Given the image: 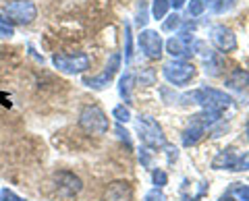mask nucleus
Here are the masks:
<instances>
[{
	"label": "nucleus",
	"mask_w": 249,
	"mask_h": 201,
	"mask_svg": "<svg viewBox=\"0 0 249 201\" xmlns=\"http://www.w3.org/2000/svg\"><path fill=\"white\" fill-rule=\"evenodd\" d=\"M231 191L241 199V201H249V187H243V184H235L231 187Z\"/></svg>",
	"instance_id": "393cba45"
},
{
	"label": "nucleus",
	"mask_w": 249,
	"mask_h": 201,
	"mask_svg": "<svg viewBox=\"0 0 249 201\" xmlns=\"http://www.w3.org/2000/svg\"><path fill=\"white\" fill-rule=\"evenodd\" d=\"M137 25L139 27H145V23L150 21L147 19V4H145V0H139V6H137Z\"/></svg>",
	"instance_id": "4be33fe9"
},
{
	"label": "nucleus",
	"mask_w": 249,
	"mask_h": 201,
	"mask_svg": "<svg viewBox=\"0 0 249 201\" xmlns=\"http://www.w3.org/2000/svg\"><path fill=\"white\" fill-rule=\"evenodd\" d=\"M201 2H204V0H201ZM206 2H212L214 4V2H218V0H206Z\"/></svg>",
	"instance_id": "f704fd0d"
},
{
	"label": "nucleus",
	"mask_w": 249,
	"mask_h": 201,
	"mask_svg": "<svg viewBox=\"0 0 249 201\" xmlns=\"http://www.w3.org/2000/svg\"><path fill=\"white\" fill-rule=\"evenodd\" d=\"M52 65L65 75H81L89 68L91 58L85 52H77V54H54L52 56Z\"/></svg>",
	"instance_id": "20e7f679"
},
{
	"label": "nucleus",
	"mask_w": 249,
	"mask_h": 201,
	"mask_svg": "<svg viewBox=\"0 0 249 201\" xmlns=\"http://www.w3.org/2000/svg\"><path fill=\"white\" fill-rule=\"evenodd\" d=\"M112 118H116L123 125V122H129L131 120V110L124 104H121V106H114L112 108Z\"/></svg>",
	"instance_id": "a211bd4d"
},
{
	"label": "nucleus",
	"mask_w": 249,
	"mask_h": 201,
	"mask_svg": "<svg viewBox=\"0 0 249 201\" xmlns=\"http://www.w3.org/2000/svg\"><path fill=\"white\" fill-rule=\"evenodd\" d=\"M104 201H133V189L127 181H114L106 187Z\"/></svg>",
	"instance_id": "f8f14e48"
},
{
	"label": "nucleus",
	"mask_w": 249,
	"mask_h": 201,
	"mask_svg": "<svg viewBox=\"0 0 249 201\" xmlns=\"http://www.w3.org/2000/svg\"><path fill=\"white\" fill-rule=\"evenodd\" d=\"M137 133L145 148H150V150L166 148L164 131H162V127L152 117H137Z\"/></svg>",
	"instance_id": "7ed1b4c3"
},
{
	"label": "nucleus",
	"mask_w": 249,
	"mask_h": 201,
	"mask_svg": "<svg viewBox=\"0 0 249 201\" xmlns=\"http://www.w3.org/2000/svg\"><path fill=\"white\" fill-rule=\"evenodd\" d=\"M133 48H131V23H124V60L131 63Z\"/></svg>",
	"instance_id": "aec40b11"
},
{
	"label": "nucleus",
	"mask_w": 249,
	"mask_h": 201,
	"mask_svg": "<svg viewBox=\"0 0 249 201\" xmlns=\"http://www.w3.org/2000/svg\"><path fill=\"white\" fill-rule=\"evenodd\" d=\"M183 25V19H181V15H170V17L164 19V23H162V29L164 32H175V29H178Z\"/></svg>",
	"instance_id": "6ab92c4d"
},
{
	"label": "nucleus",
	"mask_w": 249,
	"mask_h": 201,
	"mask_svg": "<svg viewBox=\"0 0 249 201\" xmlns=\"http://www.w3.org/2000/svg\"><path fill=\"white\" fill-rule=\"evenodd\" d=\"M204 133H206V125H201L199 120L193 118L191 125L183 131V145L185 148H191V145L199 143L201 137H204Z\"/></svg>",
	"instance_id": "4468645a"
},
{
	"label": "nucleus",
	"mask_w": 249,
	"mask_h": 201,
	"mask_svg": "<svg viewBox=\"0 0 249 201\" xmlns=\"http://www.w3.org/2000/svg\"><path fill=\"white\" fill-rule=\"evenodd\" d=\"M54 181H56L58 195L65 197V199L75 197L77 193H81V189H83L81 179L77 174L69 172V170H60V172H56V174H54Z\"/></svg>",
	"instance_id": "0eeeda50"
},
{
	"label": "nucleus",
	"mask_w": 249,
	"mask_h": 201,
	"mask_svg": "<svg viewBox=\"0 0 249 201\" xmlns=\"http://www.w3.org/2000/svg\"><path fill=\"white\" fill-rule=\"evenodd\" d=\"M79 127L89 135H104L108 129H110V120H108V114L100 108L98 104H89L83 106L79 112Z\"/></svg>",
	"instance_id": "f257e3e1"
},
{
	"label": "nucleus",
	"mask_w": 249,
	"mask_h": 201,
	"mask_svg": "<svg viewBox=\"0 0 249 201\" xmlns=\"http://www.w3.org/2000/svg\"><path fill=\"white\" fill-rule=\"evenodd\" d=\"M204 9H206V2H201V0H191L189 6H187L191 17H199V15L204 13Z\"/></svg>",
	"instance_id": "5701e85b"
},
{
	"label": "nucleus",
	"mask_w": 249,
	"mask_h": 201,
	"mask_svg": "<svg viewBox=\"0 0 249 201\" xmlns=\"http://www.w3.org/2000/svg\"><path fill=\"white\" fill-rule=\"evenodd\" d=\"M131 87H133V75L131 73H124L121 77V81H119V94L121 98L124 100V102H131Z\"/></svg>",
	"instance_id": "dca6fc26"
},
{
	"label": "nucleus",
	"mask_w": 249,
	"mask_h": 201,
	"mask_svg": "<svg viewBox=\"0 0 249 201\" xmlns=\"http://www.w3.org/2000/svg\"><path fill=\"white\" fill-rule=\"evenodd\" d=\"M247 139H249V117H247Z\"/></svg>",
	"instance_id": "72a5a7b5"
},
{
	"label": "nucleus",
	"mask_w": 249,
	"mask_h": 201,
	"mask_svg": "<svg viewBox=\"0 0 249 201\" xmlns=\"http://www.w3.org/2000/svg\"><path fill=\"white\" fill-rule=\"evenodd\" d=\"M168 9H170V2H168V0H154V2H152V17H154L156 21H158V19L164 21Z\"/></svg>",
	"instance_id": "f3484780"
},
{
	"label": "nucleus",
	"mask_w": 249,
	"mask_h": 201,
	"mask_svg": "<svg viewBox=\"0 0 249 201\" xmlns=\"http://www.w3.org/2000/svg\"><path fill=\"white\" fill-rule=\"evenodd\" d=\"M119 68H121V54L116 52V54H112V56L108 58L106 68L102 73L96 75V77H85L83 83L88 85V87H91V89H104V87L110 85V81L114 79V75L119 73Z\"/></svg>",
	"instance_id": "423d86ee"
},
{
	"label": "nucleus",
	"mask_w": 249,
	"mask_h": 201,
	"mask_svg": "<svg viewBox=\"0 0 249 201\" xmlns=\"http://www.w3.org/2000/svg\"><path fill=\"white\" fill-rule=\"evenodd\" d=\"M15 35V29L9 25H0V37H13Z\"/></svg>",
	"instance_id": "c85d7f7f"
},
{
	"label": "nucleus",
	"mask_w": 249,
	"mask_h": 201,
	"mask_svg": "<svg viewBox=\"0 0 249 201\" xmlns=\"http://www.w3.org/2000/svg\"><path fill=\"white\" fill-rule=\"evenodd\" d=\"M183 201H197V199H196V197H193V199H191L189 195H183Z\"/></svg>",
	"instance_id": "473e14b6"
},
{
	"label": "nucleus",
	"mask_w": 249,
	"mask_h": 201,
	"mask_svg": "<svg viewBox=\"0 0 249 201\" xmlns=\"http://www.w3.org/2000/svg\"><path fill=\"white\" fill-rule=\"evenodd\" d=\"M162 75H164V79L170 85L183 87V85H187L196 77V67L187 63V60H170V63L162 67Z\"/></svg>",
	"instance_id": "39448f33"
},
{
	"label": "nucleus",
	"mask_w": 249,
	"mask_h": 201,
	"mask_svg": "<svg viewBox=\"0 0 249 201\" xmlns=\"http://www.w3.org/2000/svg\"><path fill=\"white\" fill-rule=\"evenodd\" d=\"M237 160H239V156L235 153V150L227 148V150L216 153V158L212 160V168L214 170H235Z\"/></svg>",
	"instance_id": "ddd939ff"
},
{
	"label": "nucleus",
	"mask_w": 249,
	"mask_h": 201,
	"mask_svg": "<svg viewBox=\"0 0 249 201\" xmlns=\"http://www.w3.org/2000/svg\"><path fill=\"white\" fill-rule=\"evenodd\" d=\"M218 201H237V199H232L231 195H224V197H220V199H218Z\"/></svg>",
	"instance_id": "2f4dec72"
},
{
	"label": "nucleus",
	"mask_w": 249,
	"mask_h": 201,
	"mask_svg": "<svg viewBox=\"0 0 249 201\" xmlns=\"http://www.w3.org/2000/svg\"><path fill=\"white\" fill-rule=\"evenodd\" d=\"M162 46H164L162 35L154 29H145V32L139 34V48L150 60H158L162 56Z\"/></svg>",
	"instance_id": "1a4fd4ad"
},
{
	"label": "nucleus",
	"mask_w": 249,
	"mask_h": 201,
	"mask_svg": "<svg viewBox=\"0 0 249 201\" xmlns=\"http://www.w3.org/2000/svg\"><path fill=\"white\" fill-rule=\"evenodd\" d=\"M116 133H119V137H121L123 141L127 143L129 148H131V137H129V131H127V129H123V125H119V127H116Z\"/></svg>",
	"instance_id": "cd10ccee"
},
{
	"label": "nucleus",
	"mask_w": 249,
	"mask_h": 201,
	"mask_svg": "<svg viewBox=\"0 0 249 201\" xmlns=\"http://www.w3.org/2000/svg\"><path fill=\"white\" fill-rule=\"evenodd\" d=\"M193 44H196L193 35L187 34V32H181L178 35L170 37V40L166 42V52H168L173 58L189 56V54H193Z\"/></svg>",
	"instance_id": "9b49d317"
},
{
	"label": "nucleus",
	"mask_w": 249,
	"mask_h": 201,
	"mask_svg": "<svg viewBox=\"0 0 249 201\" xmlns=\"http://www.w3.org/2000/svg\"><path fill=\"white\" fill-rule=\"evenodd\" d=\"M185 2H187V0H170V6H173L175 11H178V9H183V6H185Z\"/></svg>",
	"instance_id": "c756f323"
},
{
	"label": "nucleus",
	"mask_w": 249,
	"mask_h": 201,
	"mask_svg": "<svg viewBox=\"0 0 249 201\" xmlns=\"http://www.w3.org/2000/svg\"><path fill=\"white\" fill-rule=\"evenodd\" d=\"M0 201H25V199L19 197L17 193L11 189H0Z\"/></svg>",
	"instance_id": "b1692460"
},
{
	"label": "nucleus",
	"mask_w": 249,
	"mask_h": 201,
	"mask_svg": "<svg viewBox=\"0 0 249 201\" xmlns=\"http://www.w3.org/2000/svg\"><path fill=\"white\" fill-rule=\"evenodd\" d=\"M152 181L156 184V189H162L164 184L168 183V174L164 172V170H160V168H156L154 172H152Z\"/></svg>",
	"instance_id": "412c9836"
},
{
	"label": "nucleus",
	"mask_w": 249,
	"mask_h": 201,
	"mask_svg": "<svg viewBox=\"0 0 249 201\" xmlns=\"http://www.w3.org/2000/svg\"><path fill=\"white\" fill-rule=\"evenodd\" d=\"M249 85V71H245V68H235L229 77H227V81H224V87H229V89H245Z\"/></svg>",
	"instance_id": "2eb2a0df"
},
{
	"label": "nucleus",
	"mask_w": 249,
	"mask_h": 201,
	"mask_svg": "<svg viewBox=\"0 0 249 201\" xmlns=\"http://www.w3.org/2000/svg\"><path fill=\"white\" fill-rule=\"evenodd\" d=\"M201 94H204V100H201V108H204V110L222 112V110H227V108H231V104H232V98L220 89L204 87Z\"/></svg>",
	"instance_id": "6e6552de"
},
{
	"label": "nucleus",
	"mask_w": 249,
	"mask_h": 201,
	"mask_svg": "<svg viewBox=\"0 0 249 201\" xmlns=\"http://www.w3.org/2000/svg\"><path fill=\"white\" fill-rule=\"evenodd\" d=\"M4 19L9 25H31L37 19L34 0H9L4 4Z\"/></svg>",
	"instance_id": "f03ea898"
},
{
	"label": "nucleus",
	"mask_w": 249,
	"mask_h": 201,
	"mask_svg": "<svg viewBox=\"0 0 249 201\" xmlns=\"http://www.w3.org/2000/svg\"><path fill=\"white\" fill-rule=\"evenodd\" d=\"M145 201H166V199H164V195H162L158 189H154V191H150L145 195Z\"/></svg>",
	"instance_id": "bb28decb"
},
{
	"label": "nucleus",
	"mask_w": 249,
	"mask_h": 201,
	"mask_svg": "<svg viewBox=\"0 0 249 201\" xmlns=\"http://www.w3.org/2000/svg\"><path fill=\"white\" fill-rule=\"evenodd\" d=\"M235 170H249V151H245V153H241L239 156Z\"/></svg>",
	"instance_id": "a878e982"
},
{
	"label": "nucleus",
	"mask_w": 249,
	"mask_h": 201,
	"mask_svg": "<svg viewBox=\"0 0 249 201\" xmlns=\"http://www.w3.org/2000/svg\"><path fill=\"white\" fill-rule=\"evenodd\" d=\"M210 40H212V44L224 54L237 50V35L232 34V29L224 27V25L212 27V32H210Z\"/></svg>",
	"instance_id": "9d476101"
},
{
	"label": "nucleus",
	"mask_w": 249,
	"mask_h": 201,
	"mask_svg": "<svg viewBox=\"0 0 249 201\" xmlns=\"http://www.w3.org/2000/svg\"><path fill=\"white\" fill-rule=\"evenodd\" d=\"M139 160H142V164H143V166H150V156H147L145 151L139 153Z\"/></svg>",
	"instance_id": "7c9ffc66"
}]
</instances>
